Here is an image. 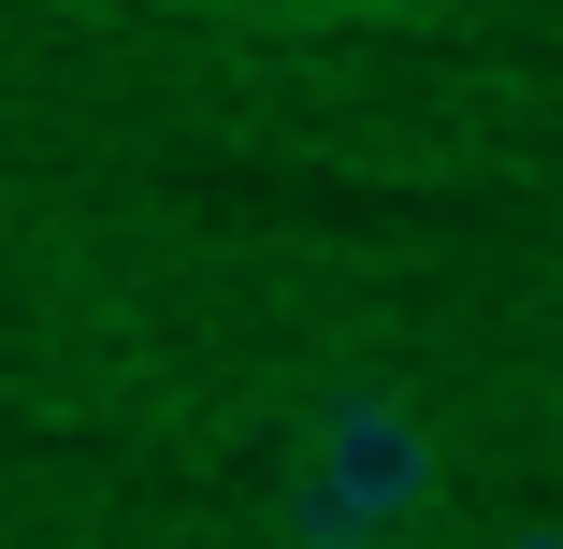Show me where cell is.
Instances as JSON below:
<instances>
[{"instance_id":"obj_1","label":"cell","mask_w":563,"mask_h":549,"mask_svg":"<svg viewBox=\"0 0 563 549\" xmlns=\"http://www.w3.org/2000/svg\"><path fill=\"white\" fill-rule=\"evenodd\" d=\"M303 477H318V492H347L362 520H419V506H433V477H448V449L419 433V405H405V391L332 376V391L303 405Z\"/></svg>"}]
</instances>
